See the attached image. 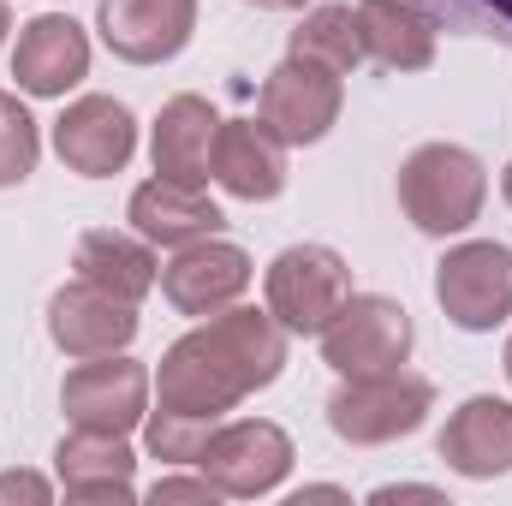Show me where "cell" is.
Listing matches in <instances>:
<instances>
[{
	"label": "cell",
	"instance_id": "6da1fadb",
	"mask_svg": "<svg viewBox=\"0 0 512 506\" xmlns=\"http://www.w3.org/2000/svg\"><path fill=\"white\" fill-rule=\"evenodd\" d=\"M280 370H286V328L268 310L227 304V310L203 316V328H191L185 340H173L161 352L155 393H161V411L221 423L256 387H274Z\"/></svg>",
	"mask_w": 512,
	"mask_h": 506
},
{
	"label": "cell",
	"instance_id": "7a4b0ae2",
	"mask_svg": "<svg viewBox=\"0 0 512 506\" xmlns=\"http://www.w3.org/2000/svg\"><path fill=\"white\" fill-rule=\"evenodd\" d=\"M483 197H489V173L459 143H417L399 161V209L429 239L465 233L483 215Z\"/></svg>",
	"mask_w": 512,
	"mask_h": 506
},
{
	"label": "cell",
	"instance_id": "3957f363",
	"mask_svg": "<svg viewBox=\"0 0 512 506\" xmlns=\"http://www.w3.org/2000/svg\"><path fill=\"white\" fill-rule=\"evenodd\" d=\"M429 411H435V387L399 364V370L340 381L328 399V429L352 447H387L399 435H417Z\"/></svg>",
	"mask_w": 512,
	"mask_h": 506
},
{
	"label": "cell",
	"instance_id": "277c9868",
	"mask_svg": "<svg viewBox=\"0 0 512 506\" xmlns=\"http://www.w3.org/2000/svg\"><path fill=\"white\" fill-rule=\"evenodd\" d=\"M316 340H322V364L334 376H376V370H399L411 358L417 334H411L405 304H393L382 292H352Z\"/></svg>",
	"mask_w": 512,
	"mask_h": 506
},
{
	"label": "cell",
	"instance_id": "5b68a950",
	"mask_svg": "<svg viewBox=\"0 0 512 506\" xmlns=\"http://www.w3.org/2000/svg\"><path fill=\"white\" fill-rule=\"evenodd\" d=\"M346 108V84L334 66L322 60H304V54H286L268 78H262V96H256V120L274 131L286 149L292 143H322L334 120Z\"/></svg>",
	"mask_w": 512,
	"mask_h": 506
},
{
	"label": "cell",
	"instance_id": "8992f818",
	"mask_svg": "<svg viewBox=\"0 0 512 506\" xmlns=\"http://www.w3.org/2000/svg\"><path fill=\"white\" fill-rule=\"evenodd\" d=\"M346 298H352V268L328 245H292L268 262V316L286 334H322Z\"/></svg>",
	"mask_w": 512,
	"mask_h": 506
},
{
	"label": "cell",
	"instance_id": "52a82bcc",
	"mask_svg": "<svg viewBox=\"0 0 512 506\" xmlns=\"http://www.w3.org/2000/svg\"><path fill=\"white\" fill-rule=\"evenodd\" d=\"M435 298L453 328L489 334L512 316V251L495 239H471L435 262Z\"/></svg>",
	"mask_w": 512,
	"mask_h": 506
},
{
	"label": "cell",
	"instance_id": "ba28073f",
	"mask_svg": "<svg viewBox=\"0 0 512 506\" xmlns=\"http://www.w3.org/2000/svg\"><path fill=\"white\" fill-rule=\"evenodd\" d=\"M203 477L233 495V501H256L274 495L292 471V435L268 417H239V423H215L209 447H203Z\"/></svg>",
	"mask_w": 512,
	"mask_h": 506
},
{
	"label": "cell",
	"instance_id": "9c48e42d",
	"mask_svg": "<svg viewBox=\"0 0 512 506\" xmlns=\"http://www.w3.org/2000/svg\"><path fill=\"white\" fill-rule=\"evenodd\" d=\"M60 405L72 429H102V435H131L149 417V370L108 352V358H78V370L60 381Z\"/></svg>",
	"mask_w": 512,
	"mask_h": 506
},
{
	"label": "cell",
	"instance_id": "30bf717a",
	"mask_svg": "<svg viewBox=\"0 0 512 506\" xmlns=\"http://www.w3.org/2000/svg\"><path fill=\"white\" fill-rule=\"evenodd\" d=\"M48 340L66 352V358H108V352H126L137 340V304L114 298L90 280H66L54 298H48Z\"/></svg>",
	"mask_w": 512,
	"mask_h": 506
},
{
	"label": "cell",
	"instance_id": "8fae6325",
	"mask_svg": "<svg viewBox=\"0 0 512 506\" xmlns=\"http://www.w3.org/2000/svg\"><path fill=\"white\" fill-rule=\"evenodd\" d=\"M54 155L84 173V179H108L137 155V120L126 102L114 96H78L60 120H54Z\"/></svg>",
	"mask_w": 512,
	"mask_h": 506
},
{
	"label": "cell",
	"instance_id": "7c38bea8",
	"mask_svg": "<svg viewBox=\"0 0 512 506\" xmlns=\"http://www.w3.org/2000/svg\"><path fill=\"white\" fill-rule=\"evenodd\" d=\"M96 30L126 66H161L173 60L197 30V0H102Z\"/></svg>",
	"mask_w": 512,
	"mask_h": 506
},
{
	"label": "cell",
	"instance_id": "4fadbf2b",
	"mask_svg": "<svg viewBox=\"0 0 512 506\" xmlns=\"http://www.w3.org/2000/svg\"><path fill=\"white\" fill-rule=\"evenodd\" d=\"M251 286V256L227 239H197L161 268V298L179 316H215L227 304H239Z\"/></svg>",
	"mask_w": 512,
	"mask_h": 506
},
{
	"label": "cell",
	"instance_id": "5bb4252c",
	"mask_svg": "<svg viewBox=\"0 0 512 506\" xmlns=\"http://www.w3.org/2000/svg\"><path fill=\"white\" fill-rule=\"evenodd\" d=\"M12 78L24 96H66L78 78H90V36L66 12H42L18 30Z\"/></svg>",
	"mask_w": 512,
	"mask_h": 506
},
{
	"label": "cell",
	"instance_id": "9a60e30c",
	"mask_svg": "<svg viewBox=\"0 0 512 506\" xmlns=\"http://www.w3.org/2000/svg\"><path fill=\"white\" fill-rule=\"evenodd\" d=\"M435 459H441L447 471L471 477V483L507 477L512 471V405L495 399V393L465 399V405L447 417V429H441V441H435Z\"/></svg>",
	"mask_w": 512,
	"mask_h": 506
},
{
	"label": "cell",
	"instance_id": "2e32d148",
	"mask_svg": "<svg viewBox=\"0 0 512 506\" xmlns=\"http://www.w3.org/2000/svg\"><path fill=\"white\" fill-rule=\"evenodd\" d=\"M209 179L245 203H268L286 191V143L262 120H221L209 149Z\"/></svg>",
	"mask_w": 512,
	"mask_h": 506
},
{
	"label": "cell",
	"instance_id": "e0dca14e",
	"mask_svg": "<svg viewBox=\"0 0 512 506\" xmlns=\"http://www.w3.org/2000/svg\"><path fill=\"white\" fill-rule=\"evenodd\" d=\"M126 215H131V227H137V239H149V245H161V251H185V245L215 239V233L227 227V215L215 209V197H209L203 185H173V179H161V173L131 191Z\"/></svg>",
	"mask_w": 512,
	"mask_h": 506
},
{
	"label": "cell",
	"instance_id": "ac0fdd59",
	"mask_svg": "<svg viewBox=\"0 0 512 506\" xmlns=\"http://www.w3.org/2000/svg\"><path fill=\"white\" fill-rule=\"evenodd\" d=\"M54 471H60V489H66L72 501H90V506H126V501H137V489H131L137 453L126 447V435L72 429V435L54 447Z\"/></svg>",
	"mask_w": 512,
	"mask_h": 506
},
{
	"label": "cell",
	"instance_id": "d6986e66",
	"mask_svg": "<svg viewBox=\"0 0 512 506\" xmlns=\"http://www.w3.org/2000/svg\"><path fill=\"white\" fill-rule=\"evenodd\" d=\"M358 36H364V60L387 72H423L435 60L441 24L423 0H358Z\"/></svg>",
	"mask_w": 512,
	"mask_h": 506
},
{
	"label": "cell",
	"instance_id": "ffe728a7",
	"mask_svg": "<svg viewBox=\"0 0 512 506\" xmlns=\"http://www.w3.org/2000/svg\"><path fill=\"white\" fill-rule=\"evenodd\" d=\"M215 126H221V114H215L203 96H173V102L155 114V131H149V161H155V173L173 179V185H203V179H209Z\"/></svg>",
	"mask_w": 512,
	"mask_h": 506
},
{
	"label": "cell",
	"instance_id": "44dd1931",
	"mask_svg": "<svg viewBox=\"0 0 512 506\" xmlns=\"http://www.w3.org/2000/svg\"><path fill=\"white\" fill-rule=\"evenodd\" d=\"M72 268H78V280H90V286H102V292H114V298H131V304L161 280V262L149 251V239L120 233V227H90V233L78 239Z\"/></svg>",
	"mask_w": 512,
	"mask_h": 506
},
{
	"label": "cell",
	"instance_id": "7402d4cb",
	"mask_svg": "<svg viewBox=\"0 0 512 506\" xmlns=\"http://www.w3.org/2000/svg\"><path fill=\"white\" fill-rule=\"evenodd\" d=\"M292 54L334 66L340 78L364 66V36H358V6H316L304 12V24L292 30Z\"/></svg>",
	"mask_w": 512,
	"mask_h": 506
},
{
	"label": "cell",
	"instance_id": "603a6c76",
	"mask_svg": "<svg viewBox=\"0 0 512 506\" xmlns=\"http://www.w3.org/2000/svg\"><path fill=\"white\" fill-rule=\"evenodd\" d=\"M209 435H215V417H185V411H161V405L143 417V441L167 465H197Z\"/></svg>",
	"mask_w": 512,
	"mask_h": 506
},
{
	"label": "cell",
	"instance_id": "cb8c5ba5",
	"mask_svg": "<svg viewBox=\"0 0 512 506\" xmlns=\"http://www.w3.org/2000/svg\"><path fill=\"white\" fill-rule=\"evenodd\" d=\"M36 155H42V131L30 120V108L12 90H0V191L24 185L36 173Z\"/></svg>",
	"mask_w": 512,
	"mask_h": 506
},
{
	"label": "cell",
	"instance_id": "d4e9b609",
	"mask_svg": "<svg viewBox=\"0 0 512 506\" xmlns=\"http://www.w3.org/2000/svg\"><path fill=\"white\" fill-rule=\"evenodd\" d=\"M435 12L441 30H459V36H489L512 48V0H423Z\"/></svg>",
	"mask_w": 512,
	"mask_h": 506
},
{
	"label": "cell",
	"instance_id": "484cf974",
	"mask_svg": "<svg viewBox=\"0 0 512 506\" xmlns=\"http://www.w3.org/2000/svg\"><path fill=\"white\" fill-rule=\"evenodd\" d=\"M215 495H221V489H215L209 477H203V483H197V477H161V483L149 489V501H155V506H191V501L209 506Z\"/></svg>",
	"mask_w": 512,
	"mask_h": 506
},
{
	"label": "cell",
	"instance_id": "4316f807",
	"mask_svg": "<svg viewBox=\"0 0 512 506\" xmlns=\"http://www.w3.org/2000/svg\"><path fill=\"white\" fill-rule=\"evenodd\" d=\"M48 495H54V483H48V477H36V471H6V477H0V506H6V501L48 506Z\"/></svg>",
	"mask_w": 512,
	"mask_h": 506
},
{
	"label": "cell",
	"instance_id": "83f0119b",
	"mask_svg": "<svg viewBox=\"0 0 512 506\" xmlns=\"http://www.w3.org/2000/svg\"><path fill=\"white\" fill-rule=\"evenodd\" d=\"M370 501L387 506V501H441V495H435V489H417V483H387V489H376Z\"/></svg>",
	"mask_w": 512,
	"mask_h": 506
},
{
	"label": "cell",
	"instance_id": "f1b7e54d",
	"mask_svg": "<svg viewBox=\"0 0 512 506\" xmlns=\"http://www.w3.org/2000/svg\"><path fill=\"white\" fill-rule=\"evenodd\" d=\"M304 501H346V489H298L292 506H304Z\"/></svg>",
	"mask_w": 512,
	"mask_h": 506
},
{
	"label": "cell",
	"instance_id": "f546056e",
	"mask_svg": "<svg viewBox=\"0 0 512 506\" xmlns=\"http://www.w3.org/2000/svg\"><path fill=\"white\" fill-rule=\"evenodd\" d=\"M256 12H298V6H310V0H245Z\"/></svg>",
	"mask_w": 512,
	"mask_h": 506
},
{
	"label": "cell",
	"instance_id": "4dcf8cb0",
	"mask_svg": "<svg viewBox=\"0 0 512 506\" xmlns=\"http://www.w3.org/2000/svg\"><path fill=\"white\" fill-rule=\"evenodd\" d=\"M6 30H12V12H6V0H0V42H6Z\"/></svg>",
	"mask_w": 512,
	"mask_h": 506
},
{
	"label": "cell",
	"instance_id": "1f68e13d",
	"mask_svg": "<svg viewBox=\"0 0 512 506\" xmlns=\"http://www.w3.org/2000/svg\"><path fill=\"white\" fill-rule=\"evenodd\" d=\"M501 197L512 203V161H507V173H501Z\"/></svg>",
	"mask_w": 512,
	"mask_h": 506
},
{
	"label": "cell",
	"instance_id": "d6a6232c",
	"mask_svg": "<svg viewBox=\"0 0 512 506\" xmlns=\"http://www.w3.org/2000/svg\"><path fill=\"white\" fill-rule=\"evenodd\" d=\"M501 364H507V381H512V340H507V352H501Z\"/></svg>",
	"mask_w": 512,
	"mask_h": 506
}]
</instances>
